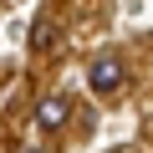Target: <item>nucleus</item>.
<instances>
[{"label":"nucleus","mask_w":153,"mask_h":153,"mask_svg":"<svg viewBox=\"0 0 153 153\" xmlns=\"http://www.w3.org/2000/svg\"><path fill=\"white\" fill-rule=\"evenodd\" d=\"M123 76H128V71H123L117 56H97V61L87 66V82H92L97 92H117V87H123Z\"/></svg>","instance_id":"f257e3e1"},{"label":"nucleus","mask_w":153,"mask_h":153,"mask_svg":"<svg viewBox=\"0 0 153 153\" xmlns=\"http://www.w3.org/2000/svg\"><path fill=\"white\" fill-rule=\"evenodd\" d=\"M66 117H71V102H66L61 92H51V97L36 102V128H61Z\"/></svg>","instance_id":"f03ea898"},{"label":"nucleus","mask_w":153,"mask_h":153,"mask_svg":"<svg viewBox=\"0 0 153 153\" xmlns=\"http://www.w3.org/2000/svg\"><path fill=\"white\" fill-rule=\"evenodd\" d=\"M56 41H61V26H56L51 16L31 21V46H36V51H56Z\"/></svg>","instance_id":"7ed1b4c3"},{"label":"nucleus","mask_w":153,"mask_h":153,"mask_svg":"<svg viewBox=\"0 0 153 153\" xmlns=\"http://www.w3.org/2000/svg\"><path fill=\"white\" fill-rule=\"evenodd\" d=\"M36 153H41V148H36Z\"/></svg>","instance_id":"20e7f679"}]
</instances>
